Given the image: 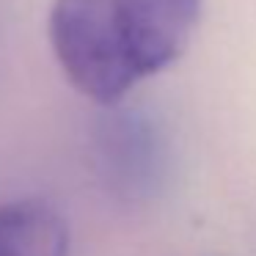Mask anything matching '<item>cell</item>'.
Returning a JSON list of instances; mask_svg holds the SVG:
<instances>
[{
  "label": "cell",
  "instance_id": "cell-1",
  "mask_svg": "<svg viewBox=\"0 0 256 256\" xmlns=\"http://www.w3.org/2000/svg\"><path fill=\"white\" fill-rule=\"evenodd\" d=\"M198 22L201 0H56L47 34L69 83L116 105L188 50Z\"/></svg>",
  "mask_w": 256,
  "mask_h": 256
},
{
  "label": "cell",
  "instance_id": "cell-2",
  "mask_svg": "<svg viewBox=\"0 0 256 256\" xmlns=\"http://www.w3.org/2000/svg\"><path fill=\"white\" fill-rule=\"evenodd\" d=\"M0 256H69V226L44 201L0 204Z\"/></svg>",
  "mask_w": 256,
  "mask_h": 256
}]
</instances>
